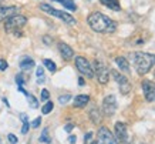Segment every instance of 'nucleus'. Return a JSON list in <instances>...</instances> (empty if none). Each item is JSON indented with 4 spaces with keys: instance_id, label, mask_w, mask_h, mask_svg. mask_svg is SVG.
<instances>
[{
    "instance_id": "obj_5",
    "label": "nucleus",
    "mask_w": 155,
    "mask_h": 144,
    "mask_svg": "<svg viewBox=\"0 0 155 144\" xmlns=\"http://www.w3.org/2000/svg\"><path fill=\"white\" fill-rule=\"evenodd\" d=\"M75 67H77V70H78L84 77H87V79H93V77H94V69H93L91 63H90L85 57H81V56L75 57Z\"/></svg>"
},
{
    "instance_id": "obj_17",
    "label": "nucleus",
    "mask_w": 155,
    "mask_h": 144,
    "mask_svg": "<svg viewBox=\"0 0 155 144\" xmlns=\"http://www.w3.org/2000/svg\"><path fill=\"white\" fill-rule=\"evenodd\" d=\"M34 67V60L31 57H23L20 60V69L21 70H30Z\"/></svg>"
},
{
    "instance_id": "obj_10",
    "label": "nucleus",
    "mask_w": 155,
    "mask_h": 144,
    "mask_svg": "<svg viewBox=\"0 0 155 144\" xmlns=\"http://www.w3.org/2000/svg\"><path fill=\"white\" fill-rule=\"evenodd\" d=\"M117 111V98L113 94H108L103 101V113L105 116H113Z\"/></svg>"
},
{
    "instance_id": "obj_26",
    "label": "nucleus",
    "mask_w": 155,
    "mask_h": 144,
    "mask_svg": "<svg viewBox=\"0 0 155 144\" xmlns=\"http://www.w3.org/2000/svg\"><path fill=\"white\" fill-rule=\"evenodd\" d=\"M70 98H71L70 94H64V96L58 97V103H61V104H66L67 101H70Z\"/></svg>"
},
{
    "instance_id": "obj_13",
    "label": "nucleus",
    "mask_w": 155,
    "mask_h": 144,
    "mask_svg": "<svg viewBox=\"0 0 155 144\" xmlns=\"http://www.w3.org/2000/svg\"><path fill=\"white\" fill-rule=\"evenodd\" d=\"M58 50H60V54L64 60H71L73 56H74V50L68 44H66V43H63V42L58 43Z\"/></svg>"
},
{
    "instance_id": "obj_34",
    "label": "nucleus",
    "mask_w": 155,
    "mask_h": 144,
    "mask_svg": "<svg viewBox=\"0 0 155 144\" xmlns=\"http://www.w3.org/2000/svg\"><path fill=\"white\" fill-rule=\"evenodd\" d=\"M43 42L46 43V44H50V43H51V40H50V37H48V36H44V40H43Z\"/></svg>"
},
{
    "instance_id": "obj_29",
    "label": "nucleus",
    "mask_w": 155,
    "mask_h": 144,
    "mask_svg": "<svg viewBox=\"0 0 155 144\" xmlns=\"http://www.w3.org/2000/svg\"><path fill=\"white\" fill-rule=\"evenodd\" d=\"M7 139H9L10 144H17V137H16L14 134H9L7 135Z\"/></svg>"
},
{
    "instance_id": "obj_31",
    "label": "nucleus",
    "mask_w": 155,
    "mask_h": 144,
    "mask_svg": "<svg viewBox=\"0 0 155 144\" xmlns=\"http://www.w3.org/2000/svg\"><path fill=\"white\" fill-rule=\"evenodd\" d=\"M7 67H9V64L6 63V60H0V70H2V71H3V70H6Z\"/></svg>"
},
{
    "instance_id": "obj_23",
    "label": "nucleus",
    "mask_w": 155,
    "mask_h": 144,
    "mask_svg": "<svg viewBox=\"0 0 155 144\" xmlns=\"http://www.w3.org/2000/svg\"><path fill=\"white\" fill-rule=\"evenodd\" d=\"M20 117H21V121H23V127H21V133H23V134H27V133H28V129H30V124H28L27 116H26V114H20Z\"/></svg>"
},
{
    "instance_id": "obj_18",
    "label": "nucleus",
    "mask_w": 155,
    "mask_h": 144,
    "mask_svg": "<svg viewBox=\"0 0 155 144\" xmlns=\"http://www.w3.org/2000/svg\"><path fill=\"white\" fill-rule=\"evenodd\" d=\"M19 90H20V91H21V93H24V94H26V97H27L28 103H30V107H31V108H37V107H38V101H37V98L34 97L33 94L27 93V91H26V90H24L23 87H19Z\"/></svg>"
},
{
    "instance_id": "obj_27",
    "label": "nucleus",
    "mask_w": 155,
    "mask_h": 144,
    "mask_svg": "<svg viewBox=\"0 0 155 144\" xmlns=\"http://www.w3.org/2000/svg\"><path fill=\"white\" fill-rule=\"evenodd\" d=\"M50 98V93H48V90H46V88H43L41 90V100H48Z\"/></svg>"
},
{
    "instance_id": "obj_7",
    "label": "nucleus",
    "mask_w": 155,
    "mask_h": 144,
    "mask_svg": "<svg viewBox=\"0 0 155 144\" xmlns=\"http://www.w3.org/2000/svg\"><path fill=\"white\" fill-rule=\"evenodd\" d=\"M114 137L117 141L122 144H127L130 141V133H128V127L125 123H115L114 125Z\"/></svg>"
},
{
    "instance_id": "obj_16",
    "label": "nucleus",
    "mask_w": 155,
    "mask_h": 144,
    "mask_svg": "<svg viewBox=\"0 0 155 144\" xmlns=\"http://www.w3.org/2000/svg\"><path fill=\"white\" fill-rule=\"evenodd\" d=\"M115 63H117V66L120 67L121 71L130 73V61H128L125 57H117V59H115Z\"/></svg>"
},
{
    "instance_id": "obj_32",
    "label": "nucleus",
    "mask_w": 155,
    "mask_h": 144,
    "mask_svg": "<svg viewBox=\"0 0 155 144\" xmlns=\"http://www.w3.org/2000/svg\"><path fill=\"white\" fill-rule=\"evenodd\" d=\"M75 135H70V137H68V143L70 144H75Z\"/></svg>"
},
{
    "instance_id": "obj_19",
    "label": "nucleus",
    "mask_w": 155,
    "mask_h": 144,
    "mask_svg": "<svg viewBox=\"0 0 155 144\" xmlns=\"http://www.w3.org/2000/svg\"><path fill=\"white\" fill-rule=\"evenodd\" d=\"M53 2H58L60 5H63L66 9L71 10V12H75V10H77V5H75L73 0H53Z\"/></svg>"
},
{
    "instance_id": "obj_8",
    "label": "nucleus",
    "mask_w": 155,
    "mask_h": 144,
    "mask_svg": "<svg viewBox=\"0 0 155 144\" xmlns=\"http://www.w3.org/2000/svg\"><path fill=\"white\" fill-rule=\"evenodd\" d=\"M94 76H97V80H98L101 84H107L108 83V77H110V73H108V67L104 64L103 61H95L94 63Z\"/></svg>"
},
{
    "instance_id": "obj_2",
    "label": "nucleus",
    "mask_w": 155,
    "mask_h": 144,
    "mask_svg": "<svg viewBox=\"0 0 155 144\" xmlns=\"http://www.w3.org/2000/svg\"><path fill=\"white\" fill-rule=\"evenodd\" d=\"M130 61L140 76H144L150 71L155 64V54L144 53V51H132L130 53Z\"/></svg>"
},
{
    "instance_id": "obj_25",
    "label": "nucleus",
    "mask_w": 155,
    "mask_h": 144,
    "mask_svg": "<svg viewBox=\"0 0 155 144\" xmlns=\"http://www.w3.org/2000/svg\"><path fill=\"white\" fill-rule=\"evenodd\" d=\"M37 83L38 84H43L44 83V69L43 67H37Z\"/></svg>"
},
{
    "instance_id": "obj_6",
    "label": "nucleus",
    "mask_w": 155,
    "mask_h": 144,
    "mask_svg": "<svg viewBox=\"0 0 155 144\" xmlns=\"http://www.w3.org/2000/svg\"><path fill=\"white\" fill-rule=\"evenodd\" d=\"M111 74H113L114 80L118 83L120 93H121L122 96H127V94L131 91V83H130V80L124 74H121L120 71H117V70H111Z\"/></svg>"
},
{
    "instance_id": "obj_35",
    "label": "nucleus",
    "mask_w": 155,
    "mask_h": 144,
    "mask_svg": "<svg viewBox=\"0 0 155 144\" xmlns=\"http://www.w3.org/2000/svg\"><path fill=\"white\" fill-rule=\"evenodd\" d=\"M78 84H80V86H84V79H83V77L78 79Z\"/></svg>"
},
{
    "instance_id": "obj_22",
    "label": "nucleus",
    "mask_w": 155,
    "mask_h": 144,
    "mask_svg": "<svg viewBox=\"0 0 155 144\" xmlns=\"http://www.w3.org/2000/svg\"><path fill=\"white\" fill-rule=\"evenodd\" d=\"M40 141H41V143H46V144H50V143H51V137H50V134H48V129H44V130L41 131Z\"/></svg>"
},
{
    "instance_id": "obj_30",
    "label": "nucleus",
    "mask_w": 155,
    "mask_h": 144,
    "mask_svg": "<svg viewBox=\"0 0 155 144\" xmlns=\"http://www.w3.org/2000/svg\"><path fill=\"white\" fill-rule=\"evenodd\" d=\"M40 123H41V118H40V117H37V118H36V120H34L33 123H31V127H34V129H37L38 125H40Z\"/></svg>"
},
{
    "instance_id": "obj_4",
    "label": "nucleus",
    "mask_w": 155,
    "mask_h": 144,
    "mask_svg": "<svg viewBox=\"0 0 155 144\" xmlns=\"http://www.w3.org/2000/svg\"><path fill=\"white\" fill-rule=\"evenodd\" d=\"M40 9H41L43 12H46V13H48V14H51V16H54V17H57V19L63 20V22L67 23V24H75V19L73 17V16H70V14L66 13V12H61V10L54 9V7H51L50 5L43 3V5H40Z\"/></svg>"
},
{
    "instance_id": "obj_33",
    "label": "nucleus",
    "mask_w": 155,
    "mask_h": 144,
    "mask_svg": "<svg viewBox=\"0 0 155 144\" xmlns=\"http://www.w3.org/2000/svg\"><path fill=\"white\" fill-rule=\"evenodd\" d=\"M73 127H74L73 124H67V125H66V131H67V133H70V131L73 130Z\"/></svg>"
},
{
    "instance_id": "obj_21",
    "label": "nucleus",
    "mask_w": 155,
    "mask_h": 144,
    "mask_svg": "<svg viewBox=\"0 0 155 144\" xmlns=\"http://www.w3.org/2000/svg\"><path fill=\"white\" fill-rule=\"evenodd\" d=\"M43 64L46 66V67H47V70H48V71H51V73H54V71L57 70L56 63H54L53 60H50V59H44V60H43Z\"/></svg>"
},
{
    "instance_id": "obj_3",
    "label": "nucleus",
    "mask_w": 155,
    "mask_h": 144,
    "mask_svg": "<svg viewBox=\"0 0 155 144\" xmlns=\"http://www.w3.org/2000/svg\"><path fill=\"white\" fill-rule=\"evenodd\" d=\"M27 19L23 14H14L5 22V30L9 34H20V30L26 26Z\"/></svg>"
},
{
    "instance_id": "obj_11",
    "label": "nucleus",
    "mask_w": 155,
    "mask_h": 144,
    "mask_svg": "<svg viewBox=\"0 0 155 144\" xmlns=\"http://www.w3.org/2000/svg\"><path fill=\"white\" fill-rule=\"evenodd\" d=\"M142 86V91H144V96H145V100L148 103L155 101V83L154 81H150V80H144L141 83Z\"/></svg>"
},
{
    "instance_id": "obj_38",
    "label": "nucleus",
    "mask_w": 155,
    "mask_h": 144,
    "mask_svg": "<svg viewBox=\"0 0 155 144\" xmlns=\"http://www.w3.org/2000/svg\"><path fill=\"white\" fill-rule=\"evenodd\" d=\"M154 76H155V73H154Z\"/></svg>"
},
{
    "instance_id": "obj_36",
    "label": "nucleus",
    "mask_w": 155,
    "mask_h": 144,
    "mask_svg": "<svg viewBox=\"0 0 155 144\" xmlns=\"http://www.w3.org/2000/svg\"><path fill=\"white\" fill-rule=\"evenodd\" d=\"M91 135H93V134H91V133H88V134L84 137V140H90V139H91Z\"/></svg>"
},
{
    "instance_id": "obj_24",
    "label": "nucleus",
    "mask_w": 155,
    "mask_h": 144,
    "mask_svg": "<svg viewBox=\"0 0 155 144\" xmlns=\"http://www.w3.org/2000/svg\"><path fill=\"white\" fill-rule=\"evenodd\" d=\"M53 107H54L53 101H47L44 106L41 107V113H43V114H48V113H51L53 111Z\"/></svg>"
},
{
    "instance_id": "obj_37",
    "label": "nucleus",
    "mask_w": 155,
    "mask_h": 144,
    "mask_svg": "<svg viewBox=\"0 0 155 144\" xmlns=\"http://www.w3.org/2000/svg\"><path fill=\"white\" fill-rule=\"evenodd\" d=\"M91 144H98V143H97V141H93V143H91Z\"/></svg>"
},
{
    "instance_id": "obj_15",
    "label": "nucleus",
    "mask_w": 155,
    "mask_h": 144,
    "mask_svg": "<svg viewBox=\"0 0 155 144\" xmlns=\"http://www.w3.org/2000/svg\"><path fill=\"white\" fill-rule=\"evenodd\" d=\"M100 3L104 5L105 7H108V9L114 10V12H120L121 10V5H120L118 0H100Z\"/></svg>"
},
{
    "instance_id": "obj_14",
    "label": "nucleus",
    "mask_w": 155,
    "mask_h": 144,
    "mask_svg": "<svg viewBox=\"0 0 155 144\" xmlns=\"http://www.w3.org/2000/svg\"><path fill=\"white\" fill-rule=\"evenodd\" d=\"M88 101H90L88 94H78V96H75V98H74V107H77V108H83V107L87 106V103Z\"/></svg>"
},
{
    "instance_id": "obj_9",
    "label": "nucleus",
    "mask_w": 155,
    "mask_h": 144,
    "mask_svg": "<svg viewBox=\"0 0 155 144\" xmlns=\"http://www.w3.org/2000/svg\"><path fill=\"white\" fill-rule=\"evenodd\" d=\"M97 143L98 144H118V141L115 140L114 134L108 130L107 127H101L98 131H97Z\"/></svg>"
},
{
    "instance_id": "obj_12",
    "label": "nucleus",
    "mask_w": 155,
    "mask_h": 144,
    "mask_svg": "<svg viewBox=\"0 0 155 144\" xmlns=\"http://www.w3.org/2000/svg\"><path fill=\"white\" fill-rule=\"evenodd\" d=\"M17 7L16 6H0V22H6V20L17 14Z\"/></svg>"
},
{
    "instance_id": "obj_28",
    "label": "nucleus",
    "mask_w": 155,
    "mask_h": 144,
    "mask_svg": "<svg viewBox=\"0 0 155 144\" xmlns=\"http://www.w3.org/2000/svg\"><path fill=\"white\" fill-rule=\"evenodd\" d=\"M16 83H17V86H19V87H21V86L24 84L23 76H21V74H17V76H16Z\"/></svg>"
},
{
    "instance_id": "obj_1",
    "label": "nucleus",
    "mask_w": 155,
    "mask_h": 144,
    "mask_svg": "<svg viewBox=\"0 0 155 144\" xmlns=\"http://www.w3.org/2000/svg\"><path fill=\"white\" fill-rule=\"evenodd\" d=\"M87 23L97 33L108 34V33H114L117 30V23L113 19H110L108 16L100 13V12H94V13L90 14L87 17Z\"/></svg>"
},
{
    "instance_id": "obj_20",
    "label": "nucleus",
    "mask_w": 155,
    "mask_h": 144,
    "mask_svg": "<svg viewBox=\"0 0 155 144\" xmlns=\"http://www.w3.org/2000/svg\"><path fill=\"white\" fill-rule=\"evenodd\" d=\"M90 117H91V121H93L94 124H98L100 121H101V114H100V111L97 110V107H93V110L90 111Z\"/></svg>"
}]
</instances>
